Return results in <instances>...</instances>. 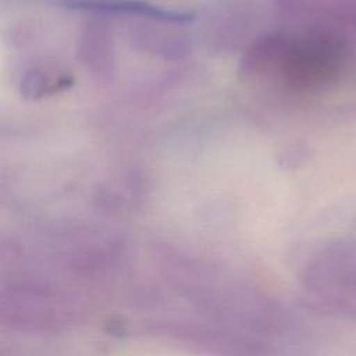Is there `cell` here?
<instances>
[{
	"label": "cell",
	"mask_w": 356,
	"mask_h": 356,
	"mask_svg": "<svg viewBox=\"0 0 356 356\" xmlns=\"http://www.w3.org/2000/svg\"><path fill=\"white\" fill-rule=\"evenodd\" d=\"M303 285L321 309L356 321V243L335 242L305 267Z\"/></svg>",
	"instance_id": "cell-1"
},
{
	"label": "cell",
	"mask_w": 356,
	"mask_h": 356,
	"mask_svg": "<svg viewBox=\"0 0 356 356\" xmlns=\"http://www.w3.org/2000/svg\"><path fill=\"white\" fill-rule=\"evenodd\" d=\"M267 44L274 57L282 58L285 72L307 85L330 81L341 70L345 50L342 42L328 33H316L293 44L281 39Z\"/></svg>",
	"instance_id": "cell-2"
},
{
	"label": "cell",
	"mask_w": 356,
	"mask_h": 356,
	"mask_svg": "<svg viewBox=\"0 0 356 356\" xmlns=\"http://www.w3.org/2000/svg\"><path fill=\"white\" fill-rule=\"evenodd\" d=\"M330 13L338 21L356 29V0H332Z\"/></svg>",
	"instance_id": "cell-3"
}]
</instances>
